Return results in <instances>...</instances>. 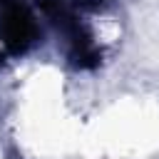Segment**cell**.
Wrapping results in <instances>:
<instances>
[{
    "label": "cell",
    "instance_id": "obj_1",
    "mask_svg": "<svg viewBox=\"0 0 159 159\" xmlns=\"http://www.w3.org/2000/svg\"><path fill=\"white\" fill-rule=\"evenodd\" d=\"M42 10L47 17H52V22L65 32L67 42H70V60L75 67L80 70H92L99 65V50L94 47L89 32L80 25L77 15L62 2V0H40Z\"/></svg>",
    "mask_w": 159,
    "mask_h": 159
},
{
    "label": "cell",
    "instance_id": "obj_2",
    "mask_svg": "<svg viewBox=\"0 0 159 159\" xmlns=\"http://www.w3.org/2000/svg\"><path fill=\"white\" fill-rule=\"evenodd\" d=\"M0 40L10 55H25L40 40L37 20L22 0H0Z\"/></svg>",
    "mask_w": 159,
    "mask_h": 159
},
{
    "label": "cell",
    "instance_id": "obj_3",
    "mask_svg": "<svg viewBox=\"0 0 159 159\" xmlns=\"http://www.w3.org/2000/svg\"><path fill=\"white\" fill-rule=\"evenodd\" d=\"M107 0H77V5L80 7H87V10H97V7H102Z\"/></svg>",
    "mask_w": 159,
    "mask_h": 159
}]
</instances>
